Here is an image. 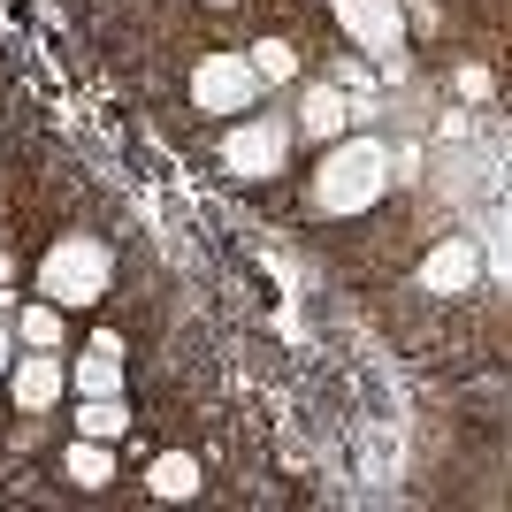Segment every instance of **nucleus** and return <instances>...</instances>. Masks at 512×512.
Here are the masks:
<instances>
[{"instance_id": "1", "label": "nucleus", "mask_w": 512, "mask_h": 512, "mask_svg": "<svg viewBox=\"0 0 512 512\" xmlns=\"http://www.w3.org/2000/svg\"><path fill=\"white\" fill-rule=\"evenodd\" d=\"M115 283V245L107 237H54L39 253V299H54L62 314H92Z\"/></svg>"}, {"instance_id": "2", "label": "nucleus", "mask_w": 512, "mask_h": 512, "mask_svg": "<svg viewBox=\"0 0 512 512\" xmlns=\"http://www.w3.org/2000/svg\"><path fill=\"white\" fill-rule=\"evenodd\" d=\"M184 100H192V115H207V123H237V115H253V100H260V69L245 62V46H207V54H192Z\"/></svg>"}, {"instance_id": "3", "label": "nucleus", "mask_w": 512, "mask_h": 512, "mask_svg": "<svg viewBox=\"0 0 512 512\" xmlns=\"http://www.w3.org/2000/svg\"><path fill=\"white\" fill-rule=\"evenodd\" d=\"M306 199H314V214L375 207V199H383V146H375V138H344V146H329V161L314 169Z\"/></svg>"}, {"instance_id": "4", "label": "nucleus", "mask_w": 512, "mask_h": 512, "mask_svg": "<svg viewBox=\"0 0 512 512\" xmlns=\"http://www.w3.org/2000/svg\"><path fill=\"white\" fill-rule=\"evenodd\" d=\"M62 390H69V367L54 344H23V360H8V398H16L23 421H46L62 406Z\"/></svg>"}, {"instance_id": "5", "label": "nucleus", "mask_w": 512, "mask_h": 512, "mask_svg": "<svg viewBox=\"0 0 512 512\" xmlns=\"http://www.w3.org/2000/svg\"><path fill=\"white\" fill-rule=\"evenodd\" d=\"M283 153H291V130H283L276 115H237L222 161H230V176H245V184H268V176H283Z\"/></svg>"}, {"instance_id": "6", "label": "nucleus", "mask_w": 512, "mask_h": 512, "mask_svg": "<svg viewBox=\"0 0 512 512\" xmlns=\"http://www.w3.org/2000/svg\"><path fill=\"white\" fill-rule=\"evenodd\" d=\"M337 23H344V39L360 46V54H398V46H406L398 0H337Z\"/></svg>"}, {"instance_id": "7", "label": "nucleus", "mask_w": 512, "mask_h": 512, "mask_svg": "<svg viewBox=\"0 0 512 512\" xmlns=\"http://www.w3.org/2000/svg\"><path fill=\"white\" fill-rule=\"evenodd\" d=\"M123 383H130V344L100 329V337L85 344V360L69 367V390H77V398H123Z\"/></svg>"}, {"instance_id": "8", "label": "nucleus", "mask_w": 512, "mask_h": 512, "mask_svg": "<svg viewBox=\"0 0 512 512\" xmlns=\"http://www.w3.org/2000/svg\"><path fill=\"white\" fill-rule=\"evenodd\" d=\"M62 474L77 490H107V482L123 474V459H115V444H100V436H77V444L62 451Z\"/></svg>"}, {"instance_id": "9", "label": "nucleus", "mask_w": 512, "mask_h": 512, "mask_svg": "<svg viewBox=\"0 0 512 512\" xmlns=\"http://www.w3.org/2000/svg\"><path fill=\"white\" fill-rule=\"evenodd\" d=\"M474 276H482V260H474V245H459V237L421 260V283H428V291H444V299H451V291H467Z\"/></svg>"}, {"instance_id": "10", "label": "nucleus", "mask_w": 512, "mask_h": 512, "mask_svg": "<svg viewBox=\"0 0 512 512\" xmlns=\"http://www.w3.org/2000/svg\"><path fill=\"white\" fill-rule=\"evenodd\" d=\"M199 482H207V474H199L192 451H161L146 467V497H199Z\"/></svg>"}, {"instance_id": "11", "label": "nucleus", "mask_w": 512, "mask_h": 512, "mask_svg": "<svg viewBox=\"0 0 512 512\" xmlns=\"http://www.w3.org/2000/svg\"><path fill=\"white\" fill-rule=\"evenodd\" d=\"M69 428H77V436H100V444H123L130 436V406L123 398H77Z\"/></svg>"}, {"instance_id": "12", "label": "nucleus", "mask_w": 512, "mask_h": 512, "mask_svg": "<svg viewBox=\"0 0 512 512\" xmlns=\"http://www.w3.org/2000/svg\"><path fill=\"white\" fill-rule=\"evenodd\" d=\"M245 62L260 69V85H299L306 54H299L291 39H253V46H245Z\"/></svg>"}, {"instance_id": "13", "label": "nucleus", "mask_w": 512, "mask_h": 512, "mask_svg": "<svg viewBox=\"0 0 512 512\" xmlns=\"http://www.w3.org/2000/svg\"><path fill=\"white\" fill-rule=\"evenodd\" d=\"M16 337H23V344H54V352H62L69 314H62L54 299H31V306H23V321H16Z\"/></svg>"}, {"instance_id": "14", "label": "nucleus", "mask_w": 512, "mask_h": 512, "mask_svg": "<svg viewBox=\"0 0 512 512\" xmlns=\"http://www.w3.org/2000/svg\"><path fill=\"white\" fill-rule=\"evenodd\" d=\"M8 352H16V337H8V329H0V375H8Z\"/></svg>"}, {"instance_id": "15", "label": "nucleus", "mask_w": 512, "mask_h": 512, "mask_svg": "<svg viewBox=\"0 0 512 512\" xmlns=\"http://www.w3.org/2000/svg\"><path fill=\"white\" fill-rule=\"evenodd\" d=\"M207 8H245V0H207Z\"/></svg>"}, {"instance_id": "16", "label": "nucleus", "mask_w": 512, "mask_h": 512, "mask_svg": "<svg viewBox=\"0 0 512 512\" xmlns=\"http://www.w3.org/2000/svg\"><path fill=\"white\" fill-rule=\"evenodd\" d=\"M169 8H176V0H169Z\"/></svg>"}]
</instances>
